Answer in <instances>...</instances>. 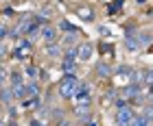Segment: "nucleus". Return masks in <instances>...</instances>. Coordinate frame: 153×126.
Listing matches in <instances>:
<instances>
[{
  "label": "nucleus",
  "instance_id": "obj_1",
  "mask_svg": "<svg viewBox=\"0 0 153 126\" xmlns=\"http://www.w3.org/2000/svg\"><path fill=\"white\" fill-rule=\"evenodd\" d=\"M76 85H79V81H76L74 74L64 76L61 83H59V96H61V98H72L74 92H76Z\"/></svg>",
  "mask_w": 153,
  "mask_h": 126
},
{
  "label": "nucleus",
  "instance_id": "obj_2",
  "mask_svg": "<svg viewBox=\"0 0 153 126\" xmlns=\"http://www.w3.org/2000/svg\"><path fill=\"white\" fill-rule=\"evenodd\" d=\"M149 41H151L149 33H144V35H127V37H125V46H127L129 50L138 52V50H142Z\"/></svg>",
  "mask_w": 153,
  "mask_h": 126
},
{
  "label": "nucleus",
  "instance_id": "obj_3",
  "mask_svg": "<svg viewBox=\"0 0 153 126\" xmlns=\"http://www.w3.org/2000/svg\"><path fill=\"white\" fill-rule=\"evenodd\" d=\"M29 57H33V44L29 39H20L16 48H13V59H18V61H26Z\"/></svg>",
  "mask_w": 153,
  "mask_h": 126
},
{
  "label": "nucleus",
  "instance_id": "obj_4",
  "mask_svg": "<svg viewBox=\"0 0 153 126\" xmlns=\"http://www.w3.org/2000/svg\"><path fill=\"white\" fill-rule=\"evenodd\" d=\"M134 117H136L134 109L131 107H123V109H118V113H116V124L118 126H129Z\"/></svg>",
  "mask_w": 153,
  "mask_h": 126
},
{
  "label": "nucleus",
  "instance_id": "obj_5",
  "mask_svg": "<svg viewBox=\"0 0 153 126\" xmlns=\"http://www.w3.org/2000/svg\"><path fill=\"white\" fill-rule=\"evenodd\" d=\"M74 100H76V104H88L90 102V85H76V92H74Z\"/></svg>",
  "mask_w": 153,
  "mask_h": 126
},
{
  "label": "nucleus",
  "instance_id": "obj_6",
  "mask_svg": "<svg viewBox=\"0 0 153 126\" xmlns=\"http://www.w3.org/2000/svg\"><path fill=\"white\" fill-rule=\"evenodd\" d=\"M92 52H94V46L90 44V41H85V44H81L74 50V57L79 61H88V59H92Z\"/></svg>",
  "mask_w": 153,
  "mask_h": 126
},
{
  "label": "nucleus",
  "instance_id": "obj_7",
  "mask_svg": "<svg viewBox=\"0 0 153 126\" xmlns=\"http://www.w3.org/2000/svg\"><path fill=\"white\" fill-rule=\"evenodd\" d=\"M129 126H151V107H144L142 111V115H138L131 120Z\"/></svg>",
  "mask_w": 153,
  "mask_h": 126
},
{
  "label": "nucleus",
  "instance_id": "obj_8",
  "mask_svg": "<svg viewBox=\"0 0 153 126\" xmlns=\"http://www.w3.org/2000/svg\"><path fill=\"white\" fill-rule=\"evenodd\" d=\"M74 61H76L74 50H68V52L64 54V61H61V67H64V72H68V74L74 72Z\"/></svg>",
  "mask_w": 153,
  "mask_h": 126
},
{
  "label": "nucleus",
  "instance_id": "obj_9",
  "mask_svg": "<svg viewBox=\"0 0 153 126\" xmlns=\"http://www.w3.org/2000/svg\"><path fill=\"white\" fill-rule=\"evenodd\" d=\"M39 33H42V39L46 41V46H48V44H55V41H57V39H55V35H57V33H55V29H53V26L44 24V26L39 29Z\"/></svg>",
  "mask_w": 153,
  "mask_h": 126
},
{
  "label": "nucleus",
  "instance_id": "obj_10",
  "mask_svg": "<svg viewBox=\"0 0 153 126\" xmlns=\"http://www.w3.org/2000/svg\"><path fill=\"white\" fill-rule=\"evenodd\" d=\"M123 96H125V98H131V100H138V98H140V85L131 83L129 87L123 89Z\"/></svg>",
  "mask_w": 153,
  "mask_h": 126
},
{
  "label": "nucleus",
  "instance_id": "obj_11",
  "mask_svg": "<svg viewBox=\"0 0 153 126\" xmlns=\"http://www.w3.org/2000/svg\"><path fill=\"white\" fill-rule=\"evenodd\" d=\"M96 74H99L101 78H107V76L112 74V67H109L107 63H103V61H101V63H96Z\"/></svg>",
  "mask_w": 153,
  "mask_h": 126
},
{
  "label": "nucleus",
  "instance_id": "obj_12",
  "mask_svg": "<svg viewBox=\"0 0 153 126\" xmlns=\"http://www.w3.org/2000/svg\"><path fill=\"white\" fill-rule=\"evenodd\" d=\"M39 94V85H37V83H26V85H24V98L26 96H33V98H35Z\"/></svg>",
  "mask_w": 153,
  "mask_h": 126
},
{
  "label": "nucleus",
  "instance_id": "obj_13",
  "mask_svg": "<svg viewBox=\"0 0 153 126\" xmlns=\"http://www.w3.org/2000/svg\"><path fill=\"white\" fill-rule=\"evenodd\" d=\"M74 113L79 115V117H81L83 122H88V120H90V111H88V104H76Z\"/></svg>",
  "mask_w": 153,
  "mask_h": 126
},
{
  "label": "nucleus",
  "instance_id": "obj_14",
  "mask_svg": "<svg viewBox=\"0 0 153 126\" xmlns=\"http://www.w3.org/2000/svg\"><path fill=\"white\" fill-rule=\"evenodd\" d=\"M76 13H79V18H81V20H88V22L94 18V11L90 9V7H81V9H76Z\"/></svg>",
  "mask_w": 153,
  "mask_h": 126
},
{
  "label": "nucleus",
  "instance_id": "obj_15",
  "mask_svg": "<svg viewBox=\"0 0 153 126\" xmlns=\"http://www.w3.org/2000/svg\"><path fill=\"white\" fill-rule=\"evenodd\" d=\"M46 52L51 54V57H59V54H61V50H59L57 44H48V46H46Z\"/></svg>",
  "mask_w": 153,
  "mask_h": 126
},
{
  "label": "nucleus",
  "instance_id": "obj_16",
  "mask_svg": "<svg viewBox=\"0 0 153 126\" xmlns=\"http://www.w3.org/2000/svg\"><path fill=\"white\" fill-rule=\"evenodd\" d=\"M0 100H2V102H11V100H13L11 89H2V92H0Z\"/></svg>",
  "mask_w": 153,
  "mask_h": 126
},
{
  "label": "nucleus",
  "instance_id": "obj_17",
  "mask_svg": "<svg viewBox=\"0 0 153 126\" xmlns=\"http://www.w3.org/2000/svg\"><path fill=\"white\" fill-rule=\"evenodd\" d=\"M59 29H61V31H66V33H76V29H74L70 22H68V20H64V22L59 24Z\"/></svg>",
  "mask_w": 153,
  "mask_h": 126
},
{
  "label": "nucleus",
  "instance_id": "obj_18",
  "mask_svg": "<svg viewBox=\"0 0 153 126\" xmlns=\"http://www.w3.org/2000/svg\"><path fill=\"white\" fill-rule=\"evenodd\" d=\"M76 39H79V33H70V35H66V46H74V44H76Z\"/></svg>",
  "mask_w": 153,
  "mask_h": 126
},
{
  "label": "nucleus",
  "instance_id": "obj_19",
  "mask_svg": "<svg viewBox=\"0 0 153 126\" xmlns=\"http://www.w3.org/2000/svg\"><path fill=\"white\" fill-rule=\"evenodd\" d=\"M131 72H134V70H131L129 65H123V67H118V74H120V76H129Z\"/></svg>",
  "mask_w": 153,
  "mask_h": 126
},
{
  "label": "nucleus",
  "instance_id": "obj_20",
  "mask_svg": "<svg viewBox=\"0 0 153 126\" xmlns=\"http://www.w3.org/2000/svg\"><path fill=\"white\" fill-rule=\"evenodd\" d=\"M118 9H123V0H116V2L109 4V11H112V13H116Z\"/></svg>",
  "mask_w": 153,
  "mask_h": 126
},
{
  "label": "nucleus",
  "instance_id": "obj_21",
  "mask_svg": "<svg viewBox=\"0 0 153 126\" xmlns=\"http://www.w3.org/2000/svg\"><path fill=\"white\" fill-rule=\"evenodd\" d=\"M20 83H22V76H20L18 72H13L11 74V85H20Z\"/></svg>",
  "mask_w": 153,
  "mask_h": 126
},
{
  "label": "nucleus",
  "instance_id": "obj_22",
  "mask_svg": "<svg viewBox=\"0 0 153 126\" xmlns=\"http://www.w3.org/2000/svg\"><path fill=\"white\" fill-rule=\"evenodd\" d=\"M26 74H29L31 78H35V76H37V67L35 65H26Z\"/></svg>",
  "mask_w": 153,
  "mask_h": 126
},
{
  "label": "nucleus",
  "instance_id": "obj_23",
  "mask_svg": "<svg viewBox=\"0 0 153 126\" xmlns=\"http://www.w3.org/2000/svg\"><path fill=\"white\" fill-rule=\"evenodd\" d=\"M24 107H33V109H35V107H39V100H37V96L33 98V100H26V102H24Z\"/></svg>",
  "mask_w": 153,
  "mask_h": 126
},
{
  "label": "nucleus",
  "instance_id": "obj_24",
  "mask_svg": "<svg viewBox=\"0 0 153 126\" xmlns=\"http://www.w3.org/2000/svg\"><path fill=\"white\" fill-rule=\"evenodd\" d=\"M4 35H7V26L0 24V39H4Z\"/></svg>",
  "mask_w": 153,
  "mask_h": 126
},
{
  "label": "nucleus",
  "instance_id": "obj_25",
  "mask_svg": "<svg viewBox=\"0 0 153 126\" xmlns=\"http://www.w3.org/2000/svg\"><path fill=\"white\" fill-rule=\"evenodd\" d=\"M4 78H7V70H4V67H0V83H2Z\"/></svg>",
  "mask_w": 153,
  "mask_h": 126
},
{
  "label": "nucleus",
  "instance_id": "obj_26",
  "mask_svg": "<svg viewBox=\"0 0 153 126\" xmlns=\"http://www.w3.org/2000/svg\"><path fill=\"white\" fill-rule=\"evenodd\" d=\"M31 126H44V122H39V120H31Z\"/></svg>",
  "mask_w": 153,
  "mask_h": 126
},
{
  "label": "nucleus",
  "instance_id": "obj_27",
  "mask_svg": "<svg viewBox=\"0 0 153 126\" xmlns=\"http://www.w3.org/2000/svg\"><path fill=\"white\" fill-rule=\"evenodd\" d=\"M9 117H11V120H16V109H13V107L9 109Z\"/></svg>",
  "mask_w": 153,
  "mask_h": 126
},
{
  "label": "nucleus",
  "instance_id": "obj_28",
  "mask_svg": "<svg viewBox=\"0 0 153 126\" xmlns=\"http://www.w3.org/2000/svg\"><path fill=\"white\" fill-rule=\"evenodd\" d=\"M0 54H4V48H2V46H0Z\"/></svg>",
  "mask_w": 153,
  "mask_h": 126
},
{
  "label": "nucleus",
  "instance_id": "obj_29",
  "mask_svg": "<svg viewBox=\"0 0 153 126\" xmlns=\"http://www.w3.org/2000/svg\"><path fill=\"white\" fill-rule=\"evenodd\" d=\"M61 126H70V124H68V122H61Z\"/></svg>",
  "mask_w": 153,
  "mask_h": 126
},
{
  "label": "nucleus",
  "instance_id": "obj_30",
  "mask_svg": "<svg viewBox=\"0 0 153 126\" xmlns=\"http://www.w3.org/2000/svg\"><path fill=\"white\" fill-rule=\"evenodd\" d=\"M9 126H18V122H11V124H9Z\"/></svg>",
  "mask_w": 153,
  "mask_h": 126
},
{
  "label": "nucleus",
  "instance_id": "obj_31",
  "mask_svg": "<svg viewBox=\"0 0 153 126\" xmlns=\"http://www.w3.org/2000/svg\"><path fill=\"white\" fill-rule=\"evenodd\" d=\"M88 126H96V124H94V122H90V124H88Z\"/></svg>",
  "mask_w": 153,
  "mask_h": 126
}]
</instances>
